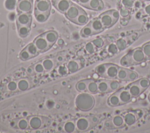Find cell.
Returning a JSON list of instances; mask_svg holds the SVG:
<instances>
[{
  "label": "cell",
  "mask_w": 150,
  "mask_h": 133,
  "mask_svg": "<svg viewBox=\"0 0 150 133\" xmlns=\"http://www.w3.org/2000/svg\"><path fill=\"white\" fill-rule=\"evenodd\" d=\"M28 72L29 73H33V71H34V69H32V68H29V69H28Z\"/></svg>",
  "instance_id": "6f0895ef"
},
{
  "label": "cell",
  "mask_w": 150,
  "mask_h": 133,
  "mask_svg": "<svg viewBox=\"0 0 150 133\" xmlns=\"http://www.w3.org/2000/svg\"><path fill=\"white\" fill-rule=\"evenodd\" d=\"M88 79L84 80L79 81L76 84V89L79 92H86L87 91V86Z\"/></svg>",
  "instance_id": "d6a6232c"
},
{
  "label": "cell",
  "mask_w": 150,
  "mask_h": 133,
  "mask_svg": "<svg viewBox=\"0 0 150 133\" xmlns=\"http://www.w3.org/2000/svg\"><path fill=\"white\" fill-rule=\"evenodd\" d=\"M90 0H76V2L84 7H86Z\"/></svg>",
  "instance_id": "f5cc1de1"
},
{
  "label": "cell",
  "mask_w": 150,
  "mask_h": 133,
  "mask_svg": "<svg viewBox=\"0 0 150 133\" xmlns=\"http://www.w3.org/2000/svg\"><path fill=\"white\" fill-rule=\"evenodd\" d=\"M148 100H149V101H150V93H149V95H148Z\"/></svg>",
  "instance_id": "91938a15"
},
{
  "label": "cell",
  "mask_w": 150,
  "mask_h": 133,
  "mask_svg": "<svg viewBox=\"0 0 150 133\" xmlns=\"http://www.w3.org/2000/svg\"><path fill=\"white\" fill-rule=\"evenodd\" d=\"M109 11L112 18L115 21V22H117L120 18V13L115 9H111V10H110Z\"/></svg>",
  "instance_id": "c3c4849f"
},
{
  "label": "cell",
  "mask_w": 150,
  "mask_h": 133,
  "mask_svg": "<svg viewBox=\"0 0 150 133\" xmlns=\"http://www.w3.org/2000/svg\"><path fill=\"white\" fill-rule=\"evenodd\" d=\"M42 64L45 70H50L53 68L54 64H53V62L52 60L47 59L43 61Z\"/></svg>",
  "instance_id": "60d3db41"
},
{
  "label": "cell",
  "mask_w": 150,
  "mask_h": 133,
  "mask_svg": "<svg viewBox=\"0 0 150 133\" xmlns=\"http://www.w3.org/2000/svg\"><path fill=\"white\" fill-rule=\"evenodd\" d=\"M12 124H14V125H13L12 127H15V125H16V127L21 129V130H25L28 129L29 125V123H28V121L25 118H21L19 120H18L16 122L15 121H13Z\"/></svg>",
  "instance_id": "603a6c76"
},
{
  "label": "cell",
  "mask_w": 150,
  "mask_h": 133,
  "mask_svg": "<svg viewBox=\"0 0 150 133\" xmlns=\"http://www.w3.org/2000/svg\"><path fill=\"white\" fill-rule=\"evenodd\" d=\"M75 128L76 124L71 121L66 122L63 125V129L67 132H72L75 130Z\"/></svg>",
  "instance_id": "e575fe53"
},
{
  "label": "cell",
  "mask_w": 150,
  "mask_h": 133,
  "mask_svg": "<svg viewBox=\"0 0 150 133\" xmlns=\"http://www.w3.org/2000/svg\"><path fill=\"white\" fill-rule=\"evenodd\" d=\"M73 1H76V0H73Z\"/></svg>",
  "instance_id": "6125c7cd"
},
{
  "label": "cell",
  "mask_w": 150,
  "mask_h": 133,
  "mask_svg": "<svg viewBox=\"0 0 150 133\" xmlns=\"http://www.w3.org/2000/svg\"><path fill=\"white\" fill-rule=\"evenodd\" d=\"M26 50L29 52L32 57L38 56L39 53V51L33 43H30L25 47Z\"/></svg>",
  "instance_id": "f1b7e54d"
},
{
  "label": "cell",
  "mask_w": 150,
  "mask_h": 133,
  "mask_svg": "<svg viewBox=\"0 0 150 133\" xmlns=\"http://www.w3.org/2000/svg\"><path fill=\"white\" fill-rule=\"evenodd\" d=\"M63 43H64V41H63V39H59L57 40V44H58L59 45H62Z\"/></svg>",
  "instance_id": "9f6ffc18"
},
{
  "label": "cell",
  "mask_w": 150,
  "mask_h": 133,
  "mask_svg": "<svg viewBox=\"0 0 150 133\" xmlns=\"http://www.w3.org/2000/svg\"><path fill=\"white\" fill-rule=\"evenodd\" d=\"M67 68L70 73H74L79 69V64L76 60H71L67 64Z\"/></svg>",
  "instance_id": "4dcf8cb0"
},
{
  "label": "cell",
  "mask_w": 150,
  "mask_h": 133,
  "mask_svg": "<svg viewBox=\"0 0 150 133\" xmlns=\"http://www.w3.org/2000/svg\"><path fill=\"white\" fill-rule=\"evenodd\" d=\"M89 25L92 28L95 35L103 32L105 29L99 18H96L91 20L89 22Z\"/></svg>",
  "instance_id": "9a60e30c"
},
{
  "label": "cell",
  "mask_w": 150,
  "mask_h": 133,
  "mask_svg": "<svg viewBox=\"0 0 150 133\" xmlns=\"http://www.w3.org/2000/svg\"><path fill=\"white\" fill-rule=\"evenodd\" d=\"M111 122L112 124V126L115 128H120V127H121L124 126V125H125L124 120V117L120 115L114 116L112 118V120Z\"/></svg>",
  "instance_id": "cb8c5ba5"
},
{
  "label": "cell",
  "mask_w": 150,
  "mask_h": 133,
  "mask_svg": "<svg viewBox=\"0 0 150 133\" xmlns=\"http://www.w3.org/2000/svg\"><path fill=\"white\" fill-rule=\"evenodd\" d=\"M19 58L22 60H29L30 59L32 58V57L31 56V55L29 53V52L26 50V49L25 48L24 49H23L19 53Z\"/></svg>",
  "instance_id": "74e56055"
},
{
  "label": "cell",
  "mask_w": 150,
  "mask_h": 133,
  "mask_svg": "<svg viewBox=\"0 0 150 133\" xmlns=\"http://www.w3.org/2000/svg\"><path fill=\"white\" fill-rule=\"evenodd\" d=\"M129 70L122 67H119L117 79L120 81H128Z\"/></svg>",
  "instance_id": "7402d4cb"
},
{
  "label": "cell",
  "mask_w": 150,
  "mask_h": 133,
  "mask_svg": "<svg viewBox=\"0 0 150 133\" xmlns=\"http://www.w3.org/2000/svg\"><path fill=\"white\" fill-rule=\"evenodd\" d=\"M144 1H150V0H144Z\"/></svg>",
  "instance_id": "94428289"
},
{
  "label": "cell",
  "mask_w": 150,
  "mask_h": 133,
  "mask_svg": "<svg viewBox=\"0 0 150 133\" xmlns=\"http://www.w3.org/2000/svg\"><path fill=\"white\" fill-rule=\"evenodd\" d=\"M17 85H18V88L21 91H25L29 88L30 86V83L27 79H20L17 82Z\"/></svg>",
  "instance_id": "f546056e"
},
{
  "label": "cell",
  "mask_w": 150,
  "mask_h": 133,
  "mask_svg": "<svg viewBox=\"0 0 150 133\" xmlns=\"http://www.w3.org/2000/svg\"><path fill=\"white\" fill-rule=\"evenodd\" d=\"M104 5L101 0H90L87 6V9L94 11H101L104 9Z\"/></svg>",
  "instance_id": "e0dca14e"
},
{
  "label": "cell",
  "mask_w": 150,
  "mask_h": 133,
  "mask_svg": "<svg viewBox=\"0 0 150 133\" xmlns=\"http://www.w3.org/2000/svg\"><path fill=\"white\" fill-rule=\"evenodd\" d=\"M16 25H24L30 26L32 15L30 13H18L16 18Z\"/></svg>",
  "instance_id": "52a82bcc"
},
{
  "label": "cell",
  "mask_w": 150,
  "mask_h": 133,
  "mask_svg": "<svg viewBox=\"0 0 150 133\" xmlns=\"http://www.w3.org/2000/svg\"><path fill=\"white\" fill-rule=\"evenodd\" d=\"M18 32L19 35L21 37H26L29 33L30 26L24 25H17Z\"/></svg>",
  "instance_id": "484cf974"
},
{
  "label": "cell",
  "mask_w": 150,
  "mask_h": 133,
  "mask_svg": "<svg viewBox=\"0 0 150 133\" xmlns=\"http://www.w3.org/2000/svg\"><path fill=\"white\" fill-rule=\"evenodd\" d=\"M35 10L45 13H50L51 4L49 0H36L35 4Z\"/></svg>",
  "instance_id": "ba28073f"
},
{
  "label": "cell",
  "mask_w": 150,
  "mask_h": 133,
  "mask_svg": "<svg viewBox=\"0 0 150 133\" xmlns=\"http://www.w3.org/2000/svg\"><path fill=\"white\" fill-rule=\"evenodd\" d=\"M16 0H6L5 2V6L8 10H13L16 6Z\"/></svg>",
  "instance_id": "f35d334b"
},
{
  "label": "cell",
  "mask_w": 150,
  "mask_h": 133,
  "mask_svg": "<svg viewBox=\"0 0 150 133\" xmlns=\"http://www.w3.org/2000/svg\"><path fill=\"white\" fill-rule=\"evenodd\" d=\"M81 8L79 6H77V5L72 3L71 6L65 12L64 15L69 21H71L72 22H74V20L76 19V18L79 15L81 11Z\"/></svg>",
  "instance_id": "30bf717a"
},
{
  "label": "cell",
  "mask_w": 150,
  "mask_h": 133,
  "mask_svg": "<svg viewBox=\"0 0 150 133\" xmlns=\"http://www.w3.org/2000/svg\"><path fill=\"white\" fill-rule=\"evenodd\" d=\"M120 86V83L116 80H109V87L110 92H112L118 90Z\"/></svg>",
  "instance_id": "d590c367"
},
{
  "label": "cell",
  "mask_w": 150,
  "mask_h": 133,
  "mask_svg": "<svg viewBox=\"0 0 150 133\" xmlns=\"http://www.w3.org/2000/svg\"><path fill=\"white\" fill-rule=\"evenodd\" d=\"M67 71H68V69L67 67H64V66H60L59 69H58V72L61 75H64L66 74H67Z\"/></svg>",
  "instance_id": "816d5d0a"
},
{
  "label": "cell",
  "mask_w": 150,
  "mask_h": 133,
  "mask_svg": "<svg viewBox=\"0 0 150 133\" xmlns=\"http://www.w3.org/2000/svg\"><path fill=\"white\" fill-rule=\"evenodd\" d=\"M98 18L105 28H109L116 23L111 15L109 11L102 13Z\"/></svg>",
  "instance_id": "4fadbf2b"
},
{
  "label": "cell",
  "mask_w": 150,
  "mask_h": 133,
  "mask_svg": "<svg viewBox=\"0 0 150 133\" xmlns=\"http://www.w3.org/2000/svg\"><path fill=\"white\" fill-rule=\"evenodd\" d=\"M7 88L8 89L11 91H15L16 90V88H18V85H17V83H16L15 81H10L8 85H7Z\"/></svg>",
  "instance_id": "7dc6e473"
},
{
  "label": "cell",
  "mask_w": 150,
  "mask_h": 133,
  "mask_svg": "<svg viewBox=\"0 0 150 133\" xmlns=\"http://www.w3.org/2000/svg\"><path fill=\"white\" fill-rule=\"evenodd\" d=\"M98 92L101 93H111L109 87V80L101 79L97 81Z\"/></svg>",
  "instance_id": "d6986e66"
},
{
  "label": "cell",
  "mask_w": 150,
  "mask_h": 133,
  "mask_svg": "<svg viewBox=\"0 0 150 133\" xmlns=\"http://www.w3.org/2000/svg\"><path fill=\"white\" fill-rule=\"evenodd\" d=\"M75 103L76 107L80 110L87 111L93 108L95 101L94 97L90 94V93L83 92L77 96Z\"/></svg>",
  "instance_id": "6da1fadb"
},
{
  "label": "cell",
  "mask_w": 150,
  "mask_h": 133,
  "mask_svg": "<svg viewBox=\"0 0 150 133\" xmlns=\"http://www.w3.org/2000/svg\"><path fill=\"white\" fill-rule=\"evenodd\" d=\"M141 48L146 57V59L150 60V42L144 44Z\"/></svg>",
  "instance_id": "8d00e7d4"
},
{
  "label": "cell",
  "mask_w": 150,
  "mask_h": 133,
  "mask_svg": "<svg viewBox=\"0 0 150 133\" xmlns=\"http://www.w3.org/2000/svg\"><path fill=\"white\" fill-rule=\"evenodd\" d=\"M34 71L37 73H42L44 71L45 69L42 63H37L34 66Z\"/></svg>",
  "instance_id": "f6af8a7d"
},
{
  "label": "cell",
  "mask_w": 150,
  "mask_h": 133,
  "mask_svg": "<svg viewBox=\"0 0 150 133\" xmlns=\"http://www.w3.org/2000/svg\"><path fill=\"white\" fill-rule=\"evenodd\" d=\"M123 117L125 125L128 126L134 124L138 119L136 113L133 111L126 112L125 114H124Z\"/></svg>",
  "instance_id": "2e32d148"
},
{
  "label": "cell",
  "mask_w": 150,
  "mask_h": 133,
  "mask_svg": "<svg viewBox=\"0 0 150 133\" xmlns=\"http://www.w3.org/2000/svg\"><path fill=\"white\" fill-rule=\"evenodd\" d=\"M119 66L111 63H107V69L104 78L110 80L117 79Z\"/></svg>",
  "instance_id": "9c48e42d"
},
{
  "label": "cell",
  "mask_w": 150,
  "mask_h": 133,
  "mask_svg": "<svg viewBox=\"0 0 150 133\" xmlns=\"http://www.w3.org/2000/svg\"><path fill=\"white\" fill-rule=\"evenodd\" d=\"M33 8V0H18L16 4L18 13H31Z\"/></svg>",
  "instance_id": "277c9868"
},
{
  "label": "cell",
  "mask_w": 150,
  "mask_h": 133,
  "mask_svg": "<svg viewBox=\"0 0 150 133\" xmlns=\"http://www.w3.org/2000/svg\"><path fill=\"white\" fill-rule=\"evenodd\" d=\"M128 53L129 54L132 65L139 64L147 60L141 47H137L129 51Z\"/></svg>",
  "instance_id": "3957f363"
},
{
  "label": "cell",
  "mask_w": 150,
  "mask_h": 133,
  "mask_svg": "<svg viewBox=\"0 0 150 133\" xmlns=\"http://www.w3.org/2000/svg\"><path fill=\"white\" fill-rule=\"evenodd\" d=\"M80 35L82 37H87L89 36H91L92 35H95L92 28H91L90 25H89V23H88V25H87L86 26H84L80 32Z\"/></svg>",
  "instance_id": "83f0119b"
},
{
  "label": "cell",
  "mask_w": 150,
  "mask_h": 133,
  "mask_svg": "<svg viewBox=\"0 0 150 133\" xmlns=\"http://www.w3.org/2000/svg\"><path fill=\"white\" fill-rule=\"evenodd\" d=\"M29 127L32 129H39L48 127L50 124L49 118L43 117L33 115L27 118Z\"/></svg>",
  "instance_id": "7a4b0ae2"
},
{
  "label": "cell",
  "mask_w": 150,
  "mask_h": 133,
  "mask_svg": "<svg viewBox=\"0 0 150 133\" xmlns=\"http://www.w3.org/2000/svg\"><path fill=\"white\" fill-rule=\"evenodd\" d=\"M33 43L35 45L39 52H45L48 50L52 47V46L45 39L43 34L36 37Z\"/></svg>",
  "instance_id": "5b68a950"
},
{
  "label": "cell",
  "mask_w": 150,
  "mask_h": 133,
  "mask_svg": "<svg viewBox=\"0 0 150 133\" xmlns=\"http://www.w3.org/2000/svg\"><path fill=\"white\" fill-rule=\"evenodd\" d=\"M129 91V93L132 96V97H137L144 92V90L140 87L137 81L133 82L127 86L126 87Z\"/></svg>",
  "instance_id": "5bb4252c"
},
{
  "label": "cell",
  "mask_w": 150,
  "mask_h": 133,
  "mask_svg": "<svg viewBox=\"0 0 150 133\" xmlns=\"http://www.w3.org/2000/svg\"><path fill=\"white\" fill-rule=\"evenodd\" d=\"M34 15H35L36 21L42 23V22H44L48 19V18L50 15V13L40 12H38L36 10H34Z\"/></svg>",
  "instance_id": "4316f807"
},
{
  "label": "cell",
  "mask_w": 150,
  "mask_h": 133,
  "mask_svg": "<svg viewBox=\"0 0 150 133\" xmlns=\"http://www.w3.org/2000/svg\"><path fill=\"white\" fill-rule=\"evenodd\" d=\"M87 91L90 94H96L98 93L97 81L93 79H88Z\"/></svg>",
  "instance_id": "44dd1931"
},
{
  "label": "cell",
  "mask_w": 150,
  "mask_h": 133,
  "mask_svg": "<svg viewBox=\"0 0 150 133\" xmlns=\"http://www.w3.org/2000/svg\"><path fill=\"white\" fill-rule=\"evenodd\" d=\"M91 123L90 118L80 117L76 121V128L79 131H86L90 128Z\"/></svg>",
  "instance_id": "7c38bea8"
},
{
  "label": "cell",
  "mask_w": 150,
  "mask_h": 133,
  "mask_svg": "<svg viewBox=\"0 0 150 133\" xmlns=\"http://www.w3.org/2000/svg\"><path fill=\"white\" fill-rule=\"evenodd\" d=\"M106 69H107V63L101 64L96 67L95 71L99 76L104 78V76L106 71Z\"/></svg>",
  "instance_id": "836d02e7"
},
{
  "label": "cell",
  "mask_w": 150,
  "mask_h": 133,
  "mask_svg": "<svg viewBox=\"0 0 150 133\" xmlns=\"http://www.w3.org/2000/svg\"><path fill=\"white\" fill-rule=\"evenodd\" d=\"M95 47H96L95 46L93 45V43L91 42L87 43L85 46L86 50L89 54H92L95 52V50H96Z\"/></svg>",
  "instance_id": "b9f144b4"
},
{
  "label": "cell",
  "mask_w": 150,
  "mask_h": 133,
  "mask_svg": "<svg viewBox=\"0 0 150 133\" xmlns=\"http://www.w3.org/2000/svg\"><path fill=\"white\" fill-rule=\"evenodd\" d=\"M58 60H59V61H62V57H58Z\"/></svg>",
  "instance_id": "680465c9"
},
{
  "label": "cell",
  "mask_w": 150,
  "mask_h": 133,
  "mask_svg": "<svg viewBox=\"0 0 150 133\" xmlns=\"http://www.w3.org/2000/svg\"><path fill=\"white\" fill-rule=\"evenodd\" d=\"M118 49L116 44L111 43L108 47V52L111 54H114L117 53Z\"/></svg>",
  "instance_id": "ee69618b"
},
{
  "label": "cell",
  "mask_w": 150,
  "mask_h": 133,
  "mask_svg": "<svg viewBox=\"0 0 150 133\" xmlns=\"http://www.w3.org/2000/svg\"><path fill=\"white\" fill-rule=\"evenodd\" d=\"M116 93L117 94V95L120 98L121 105L128 103L131 102L132 100V97L126 87L121 88L118 90L116 91Z\"/></svg>",
  "instance_id": "8fae6325"
},
{
  "label": "cell",
  "mask_w": 150,
  "mask_h": 133,
  "mask_svg": "<svg viewBox=\"0 0 150 133\" xmlns=\"http://www.w3.org/2000/svg\"><path fill=\"white\" fill-rule=\"evenodd\" d=\"M91 42L93 43V45L97 48L101 47L103 46V44H104V41L101 38L95 39L93 40H92Z\"/></svg>",
  "instance_id": "7bdbcfd3"
},
{
  "label": "cell",
  "mask_w": 150,
  "mask_h": 133,
  "mask_svg": "<svg viewBox=\"0 0 150 133\" xmlns=\"http://www.w3.org/2000/svg\"><path fill=\"white\" fill-rule=\"evenodd\" d=\"M145 12H146V13L150 14V5H148V6H146L145 7Z\"/></svg>",
  "instance_id": "11a10c76"
},
{
  "label": "cell",
  "mask_w": 150,
  "mask_h": 133,
  "mask_svg": "<svg viewBox=\"0 0 150 133\" xmlns=\"http://www.w3.org/2000/svg\"><path fill=\"white\" fill-rule=\"evenodd\" d=\"M88 21V18L87 14L83 9H81V11L79 15L77 16L76 19L74 20L73 23L79 25H83L86 24Z\"/></svg>",
  "instance_id": "ffe728a7"
},
{
  "label": "cell",
  "mask_w": 150,
  "mask_h": 133,
  "mask_svg": "<svg viewBox=\"0 0 150 133\" xmlns=\"http://www.w3.org/2000/svg\"><path fill=\"white\" fill-rule=\"evenodd\" d=\"M43 35L52 46L55 43L58 39L57 33L54 30L47 31L43 33Z\"/></svg>",
  "instance_id": "ac0fdd59"
},
{
  "label": "cell",
  "mask_w": 150,
  "mask_h": 133,
  "mask_svg": "<svg viewBox=\"0 0 150 133\" xmlns=\"http://www.w3.org/2000/svg\"><path fill=\"white\" fill-rule=\"evenodd\" d=\"M54 7L60 13H65L72 4L70 0H52Z\"/></svg>",
  "instance_id": "8992f818"
},
{
  "label": "cell",
  "mask_w": 150,
  "mask_h": 133,
  "mask_svg": "<svg viewBox=\"0 0 150 133\" xmlns=\"http://www.w3.org/2000/svg\"><path fill=\"white\" fill-rule=\"evenodd\" d=\"M90 119L91 122L92 124H97L98 122V118L97 117L93 116V117H90Z\"/></svg>",
  "instance_id": "db71d44e"
},
{
  "label": "cell",
  "mask_w": 150,
  "mask_h": 133,
  "mask_svg": "<svg viewBox=\"0 0 150 133\" xmlns=\"http://www.w3.org/2000/svg\"><path fill=\"white\" fill-rule=\"evenodd\" d=\"M115 44L118 47V50H120V51L123 50L127 47V42L124 39H123L122 38L118 39L116 41Z\"/></svg>",
  "instance_id": "ab89813d"
},
{
  "label": "cell",
  "mask_w": 150,
  "mask_h": 133,
  "mask_svg": "<svg viewBox=\"0 0 150 133\" xmlns=\"http://www.w3.org/2000/svg\"><path fill=\"white\" fill-rule=\"evenodd\" d=\"M138 74L136 72L129 70L128 76V81H134L138 78Z\"/></svg>",
  "instance_id": "bcb514c9"
},
{
  "label": "cell",
  "mask_w": 150,
  "mask_h": 133,
  "mask_svg": "<svg viewBox=\"0 0 150 133\" xmlns=\"http://www.w3.org/2000/svg\"><path fill=\"white\" fill-rule=\"evenodd\" d=\"M108 104L111 107H117L121 105L120 98L116 92L110 96L108 99Z\"/></svg>",
  "instance_id": "d4e9b609"
},
{
  "label": "cell",
  "mask_w": 150,
  "mask_h": 133,
  "mask_svg": "<svg viewBox=\"0 0 150 133\" xmlns=\"http://www.w3.org/2000/svg\"><path fill=\"white\" fill-rule=\"evenodd\" d=\"M122 3L124 7L127 9L132 8L134 5L133 0H122Z\"/></svg>",
  "instance_id": "681fc988"
},
{
  "label": "cell",
  "mask_w": 150,
  "mask_h": 133,
  "mask_svg": "<svg viewBox=\"0 0 150 133\" xmlns=\"http://www.w3.org/2000/svg\"><path fill=\"white\" fill-rule=\"evenodd\" d=\"M120 14L121 15V16L125 18L128 16V15L129 14V10L126 8H122L120 9Z\"/></svg>",
  "instance_id": "f907efd6"
},
{
  "label": "cell",
  "mask_w": 150,
  "mask_h": 133,
  "mask_svg": "<svg viewBox=\"0 0 150 133\" xmlns=\"http://www.w3.org/2000/svg\"><path fill=\"white\" fill-rule=\"evenodd\" d=\"M137 83L138 84V85L140 86V87L144 90V91L147 89L149 85H150V81L148 79L144 77L142 79H140L136 81Z\"/></svg>",
  "instance_id": "1f68e13d"
}]
</instances>
